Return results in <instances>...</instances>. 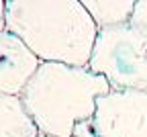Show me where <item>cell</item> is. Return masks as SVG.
<instances>
[{
	"instance_id": "1",
	"label": "cell",
	"mask_w": 147,
	"mask_h": 137,
	"mask_svg": "<svg viewBox=\"0 0 147 137\" xmlns=\"http://www.w3.org/2000/svg\"><path fill=\"white\" fill-rule=\"evenodd\" d=\"M6 31L41 62L86 68L98 27L82 0H6Z\"/></svg>"
},
{
	"instance_id": "7",
	"label": "cell",
	"mask_w": 147,
	"mask_h": 137,
	"mask_svg": "<svg viewBox=\"0 0 147 137\" xmlns=\"http://www.w3.org/2000/svg\"><path fill=\"white\" fill-rule=\"evenodd\" d=\"M82 4L92 16L98 31L127 25L135 8L133 0H82Z\"/></svg>"
},
{
	"instance_id": "3",
	"label": "cell",
	"mask_w": 147,
	"mask_h": 137,
	"mask_svg": "<svg viewBox=\"0 0 147 137\" xmlns=\"http://www.w3.org/2000/svg\"><path fill=\"white\" fill-rule=\"evenodd\" d=\"M86 68L113 90H147V33L129 23L100 29Z\"/></svg>"
},
{
	"instance_id": "9",
	"label": "cell",
	"mask_w": 147,
	"mask_h": 137,
	"mask_svg": "<svg viewBox=\"0 0 147 137\" xmlns=\"http://www.w3.org/2000/svg\"><path fill=\"white\" fill-rule=\"evenodd\" d=\"M71 137H100V135L94 131V127H92V121H82V123L76 125V129H74Z\"/></svg>"
},
{
	"instance_id": "2",
	"label": "cell",
	"mask_w": 147,
	"mask_h": 137,
	"mask_svg": "<svg viewBox=\"0 0 147 137\" xmlns=\"http://www.w3.org/2000/svg\"><path fill=\"white\" fill-rule=\"evenodd\" d=\"M104 76L67 64L43 62L21 94V100L39 133L71 137L82 121H90L98 96L108 94Z\"/></svg>"
},
{
	"instance_id": "5",
	"label": "cell",
	"mask_w": 147,
	"mask_h": 137,
	"mask_svg": "<svg viewBox=\"0 0 147 137\" xmlns=\"http://www.w3.org/2000/svg\"><path fill=\"white\" fill-rule=\"evenodd\" d=\"M43 62L10 31L0 33V94L21 96Z\"/></svg>"
},
{
	"instance_id": "4",
	"label": "cell",
	"mask_w": 147,
	"mask_h": 137,
	"mask_svg": "<svg viewBox=\"0 0 147 137\" xmlns=\"http://www.w3.org/2000/svg\"><path fill=\"white\" fill-rule=\"evenodd\" d=\"M90 121L100 137H147V90H110L98 96Z\"/></svg>"
},
{
	"instance_id": "11",
	"label": "cell",
	"mask_w": 147,
	"mask_h": 137,
	"mask_svg": "<svg viewBox=\"0 0 147 137\" xmlns=\"http://www.w3.org/2000/svg\"><path fill=\"white\" fill-rule=\"evenodd\" d=\"M37 137H53V135H45V133H39Z\"/></svg>"
},
{
	"instance_id": "6",
	"label": "cell",
	"mask_w": 147,
	"mask_h": 137,
	"mask_svg": "<svg viewBox=\"0 0 147 137\" xmlns=\"http://www.w3.org/2000/svg\"><path fill=\"white\" fill-rule=\"evenodd\" d=\"M39 129L29 117L21 96L0 94V137H37Z\"/></svg>"
},
{
	"instance_id": "10",
	"label": "cell",
	"mask_w": 147,
	"mask_h": 137,
	"mask_svg": "<svg viewBox=\"0 0 147 137\" xmlns=\"http://www.w3.org/2000/svg\"><path fill=\"white\" fill-rule=\"evenodd\" d=\"M6 31V0H0V33Z\"/></svg>"
},
{
	"instance_id": "8",
	"label": "cell",
	"mask_w": 147,
	"mask_h": 137,
	"mask_svg": "<svg viewBox=\"0 0 147 137\" xmlns=\"http://www.w3.org/2000/svg\"><path fill=\"white\" fill-rule=\"evenodd\" d=\"M129 25L147 33V0H139L135 2V8H133V14H131V21Z\"/></svg>"
}]
</instances>
